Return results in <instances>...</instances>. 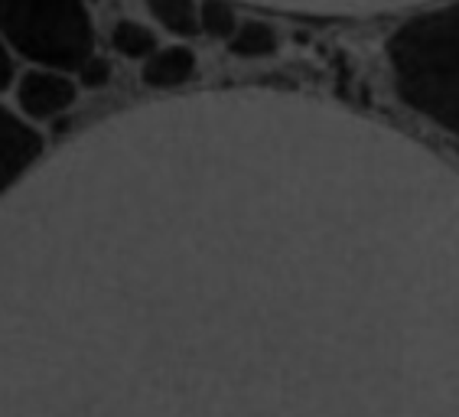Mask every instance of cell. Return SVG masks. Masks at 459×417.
<instances>
[{
    "instance_id": "obj_1",
    "label": "cell",
    "mask_w": 459,
    "mask_h": 417,
    "mask_svg": "<svg viewBox=\"0 0 459 417\" xmlns=\"http://www.w3.org/2000/svg\"><path fill=\"white\" fill-rule=\"evenodd\" d=\"M385 59L401 101L459 137V0L404 20L388 36Z\"/></svg>"
},
{
    "instance_id": "obj_2",
    "label": "cell",
    "mask_w": 459,
    "mask_h": 417,
    "mask_svg": "<svg viewBox=\"0 0 459 417\" xmlns=\"http://www.w3.org/2000/svg\"><path fill=\"white\" fill-rule=\"evenodd\" d=\"M0 43L49 72H79L95 56L85 0H0Z\"/></svg>"
},
{
    "instance_id": "obj_3",
    "label": "cell",
    "mask_w": 459,
    "mask_h": 417,
    "mask_svg": "<svg viewBox=\"0 0 459 417\" xmlns=\"http://www.w3.org/2000/svg\"><path fill=\"white\" fill-rule=\"evenodd\" d=\"M43 153V137L0 105V193L10 189Z\"/></svg>"
},
{
    "instance_id": "obj_4",
    "label": "cell",
    "mask_w": 459,
    "mask_h": 417,
    "mask_svg": "<svg viewBox=\"0 0 459 417\" xmlns=\"http://www.w3.org/2000/svg\"><path fill=\"white\" fill-rule=\"evenodd\" d=\"M17 101L30 117L49 121V117H59L62 111L72 108V101H75V85H72L62 72L36 69L20 79Z\"/></svg>"
},
{
    "instance_id": "obj_5",
    "label": "cell",
    "mask_w": 459,
    "mask_h": 417,
    "mask_svg": "<svg viewBox=\"0 0 459 417\" xmlns=\"http://www.w3.org/2000/svg\"><path fill=\"white\" fill-rule=\"evenodd\" d=\"M195 72V53L186 46H167L143 63V85L151 89H177L183 82L193 79Z\"/></svg>"
},
{
    "instance_id": "obj_6",
    "label": "cell",
    "mask_w": 459,
    "mask_h": 417,
    "mask_svg": "<svg viewBox=\"0 0 459 417\" xmlns=\"http://www.w3.org/2000/svg\"><path fill=\"white\" fill-rule=\"evenodd\" d=\"M277 30L261 23V20H245L229 39V53L238 59H264V56L277 53Z\"/></svg>"
},
{
    "instance_id": "obj_7",
    "label": "cell",
    "mask_w": 459,
    "mask_h": 417,
    "mask_svg": "<svg viewBox=\"0 0 459 417\" xmlns=\"http://www.w3.org/2000/svg\"><path fill=\"white\" fill-rule=\"evenodd\" d=\"M153 17L177 36H195L199 33V7L195 0H147Z\"/></svg>"
},
{
    "instance_id": "obj_8",
    "label": "cell",
    "mask_w": 459,
    "mask_h": 417,
    "mask_svg": "<svg viewBox=\"0 0 459 417\" xmlns=\"http://www.w3.org/2000/svg\"><path fill=\"white\" fill-rule=\"evenodd\" d=\"M111 46L117 53H124L127 59H151L157 53V36L143 23H134V20H121L115 30H111Z\"/></svg>"
},
{
    "instance_id": "obj_9",
    "label": "cell",
    "mask_w": 459,
    "mask_h": 417,
    "mask_svg": "<svg viewBox=\"0 0 459 417\" xmlns=\"http://www.w3.org/2000/svg\"><path fill=\"white\" fill-rule=\"evenodd\" d=\"M199 30L209 33L212 39H231V33L238 30V17H235L229 0H203V7H199Z\"/></svg>"
},
{
    "instance_id": "obj_10",
    "label": "cell",
    "mask_w": 459,
    "mask_h": 417,
    "mask_svg": "<svg viewBox=\"0 0 459 417\" xmlns=\"http://www.w3.org/2000/svg\"><path fill=\"white\" fill-rule=\"evenodd\" d=\"M108 75H111V65L105 63V59H98V56H91L89 63L79 69V79L89 85V89H101V85H108Z\"/></svg>"
},
{
    "instance_id": "obj_11",
    "label": "cell",
    "mask_w": 459,
    "mask_h": 417,
    "mask_svg": "<svg viewBox=\"0 0 459 417\" xmlns=\"http://www.w3.org/2000/svg\"><path fill=\"white\" fill-rule=\"evenodd\" d=\"M10 75H13V65H10V56H7V46L0 43V89H7Z\"/></svg>"
}]
</instances>
